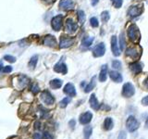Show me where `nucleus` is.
Here are the masks:
<instances>
[{"label":"nucleus","instance_id":"473e14b6","mask_svg":"<svg viewBox=\"0 0 148 139\" xmlns=\"http://www.w3.org/2000/svg\"><path fill=\"white\" fill-rule=\"evenodd\" d=\"M90 24L92 27H94V28H96V27H98L99 26V22H98V20L95 18V17H92L90 19Z\"/></svg>","mask_w":148,"mask_h":139},{"label":"nucleus","instance_id":"9d476101","mask_svg":"<svg viewBox=\"0 0 148 139\" xmlns=\"http://www.w3.org/2000/svg\"><path fill=\"white\" fill-rule=\"evenodd\" d=\"M30 79L25 75H21L17 77V86L20 90L24 89V88L29 85Z\"/></svg>","mask_w":148,"mask_h":139},{"label":"nucleus","instance_id":"f3484780","mask_svg":"<svg viewBox=\"0 0 148 139\" xmlns=\"http://www.w3.org/2000/svg\"><path fill=\"white\" fill-rule=\"evenodd\" d=\"M74 8V2L72 0H61L59 2V8L63 10H69Z\"/></svg>","mask_w":148,"mask_h":139},{"label":"nucleus","instance_id":"dca6fc26","mask_svg":"<svg viewBox=\"0 0 148 139\" xmlns=\"http://www.w3.org/2000/svg\"><path fill=\"white\" fill-rule=\"evenodd\" d=\"M92 119V113L90 112V111H86V112L82 113L80 116V123L84 125V124H88Z\"/></svg>","mask_w":148,"mask_h":139},{"label":"nucleus","instance_id":"9b49d317","mask_svg":"<svg viewBox=\"0 0 148 139\" xmlns=\"http://www.w3.org/2000/svg\"><path fill=\"white\" fill-rule=\"evenodd\" d=\"M106 53V45L104 43H100L97 45L95 47L92 49V54L95 58H99L104 56Z\"/></svg>","mask_w":148,"mask_h":139},{"label":"nucleus","instance_id":"a878e982","mask_svg":"<svg viewBox=\"0 0 148 139\" xmlns=\"http://www.w3.org/2000/svg\"><path fill=\"white\" fill-rule=\"evenodd\" d=\"M94 40H95L94 37H85V38L82 39V46H85V47H89V46L92 44Z\"/></svg>","mask_w":148,"mask_h":139},{"label":"nucleus","instance_id":"f704fd0d","mask_svg":"<svg viewBox=\"0 0 148 139\" xmlns=\"http://www.w3.org/2000/svg\"><path fill=\"white\" fill-rule=\"evenodd\" d=\"M31 92L34 95H36L37 93H39V91H40V88H39V86L37 85V83H34L32 86H31Z\"/></svg>","mask_w":148,"mask_h":139},{"label":"nucleus","instance_id":"412c9836","mask_svg":"<svg viewBox=\"0 0 148 139\" xmlns=\"http://www.w3.org/2000/svg\"><path fill=\"white\" fill-rule=\"evenodd\" d=\"M108 79V65H103L101 68V71L99 73V81L101 83H104Z\"/></svg>","mask_w":148,"mask_h":139},{"label":"nucleus","instance_id":"aec40b11","mask_svg":"<svg viewBox=\"0 0 148 139\" xmlns=\"http://www.w3.org/2000/svg\"><path fill=\"white\" fill-rule=\"evenodd\" d=\"M108 74H109V77H110L111 80L115 83H120L123 80L122 75L119 72H118L117 71H111L108 72Z\"/></svg>","mask_w":148,"mask_h":139},{"label":"nucleus","instance_id":"09e8293b","mask_svg":"<svg viewBox=\"0 0 148 139\" xmlns=\"http://www.w3.org/2000/svg\"><path fill=\"white\" fill-rule=\"evenodd\" d=\"M145 127L148 128V118L146 119V122H145Z\"/></svg>","mask_w":148,"mask_h":139},{"label":"nucleus","instance_id":"f257e3e1","mask_svg":"<svg viewBox=\"0 0 148 139\" xmlns=\"http://www.w3.org/2000/svg\"><path fill=\"white\" fill-rule=\"evenodd\" d=\"M128 37L129 39L131 40L132 43H138L141 39V34L140 31H139L138 27L132 23L129 27H128Z\"/></svg>","mask_w":148,"mask_h":139},{"label":"nucleus","instance_id":"393cba45","mask_svg":"<svg viewBox=\"0 0 148 139\" xmlns=\"http://www.w3.org/2000/svg\"><path fill=\"white\" fill-rule=\"evenodd\" d=\"M92 128L90 125H87V126L84 127L83 129V136H84V139H89L92 136Z\"/></svg>","mask_w":148,"mask_h":139},{"label":"nucleus","instance_id":"bb28decb","mask_svg":"<svg viewBox=\"0 0 148 139\" xmlns=\"http://www.w3.org/2000/svg\"><path fill=\"white\" fill-rule=\"evenodd\" d=\"M37 61H38V56H37V55L32 56V57L31 58V59H30V61H29V68L31 70H34L36 67Z\"/></svg>","mask_w":148,"mask_h":139},{"label":"nucleus","instance_id":"39448f33","mask_svg":"<svg viewBox=\"0 0 148 139\" xmlns=\"http://www.w3.org/2000/svg\"><path fill=\"white\" fill-rule=\"evenodd\" d=\"M134 94H135V88H134L132 83H124V85L122 87V96L124 97H132Z\"/></svg>","mask_w":148,"mask_h":139},{"label":"nucleus","instance_id":"79ce46f5","mask_svg":"<svg viewBox=\"0 0 148 139\" xmlns=\"http://www.w3.org/2000/svg\"><path fill=\"white\" fill-rule=\"evenodd\" d=\"M34 139H44V137L40 133H35L34 134Z\"/></svg>","mask_w":148,"mask_h":139},{"label":"nucleus","instance_id":"1a4fd4ad","mask_svg":"<svg viewBox=\"0 0 148 139\" xmlns=\"http://www.w3.org/2000/svg\"><path fill=\"white\" fill-rule=\"evenodd\" d=\"M62 20H63L62 15H57L52 19V21H51V26H52L53 30H55L56 32L60 31L62 27Z\"/></svg>","mask_w":148,"mask_h":139},{"label":"nucleus","instance_id":"c85d7f7f","mask_svg":"<svg viewBox=\"0 0 148 139\" xmlns=\"http://www.w3.org/2000/svg\"><path fill=\"white\" fill-rule=\"evenodd\" d=\"M77 14H78V21H79V22H80L81 24H83V23L85 22V20H86V16H85L84 11L79 10Z\"/></svg>","mask_w":148,"mask_h":139},{"label":"nucleus","instance_id":"58836bf2","mask_svg":"<svg viewBox=\"0 0 148 139\" xmlns=\"http://www.w3.org/2000/svg\"><path fill=\"white\" fill-rule=\"evenodd\" d=\"M2 72L4 73H9V72H12V67L11 66H6V67H4Z\"/></svg>","mask_w":148,"mask_h":139},{"label":"nucleus","instance_id":"cd10ccee","mask_svg":"<svg viewBox=\"0 0 148 139\" xmlns=\"http://www.w3.org/2000/svg\"><path fill=\"white\" fill-rule=\"evenodd\" d=\"M125 45H126V42H125L124 32H120V34H119V47H120V50H121V51L124 50Z\"/></svg>","mask_w":148,"mask_h":139},{"label":"nucleus","instance_id":"5701e85b","mask_svg":"<svg viewBox=\"0 0 148 139\" xmlns=\"http://www.w3.org/2000/svg\"><path fill=\"white\" fill-rule=\"evenodd\" d=\"M49 85L51 86V88H53V89H58L62 86L63 85V82L62 80H60V79H54V80H51Z\"/></svg>","mask_w":148,"mask_h":139},{"label":"nucleus","instance_id":"6ab92c4d","mask_svg":"<svg viewBox=\"0 0 148 139\" xmlns=\"http://www.w3.org/2000/svg\"><path fill=\"white\" fill-rule=\"evenodd\" d=\"M89 104H90L91 108L95 110H98L100 109V103H99V101L97 100L95 94L91 95L90 98H89Z\"/></svg>","mask_w":148,"mask_h":139},{"label":"nucleus","instance_id":"4be33fe9","mask_svg":"<svg viewBox=\"0 0 148 139\" xmlns=\"http://www.w3.org/2000/svg\"><path fill=\"white\" fill-rule=\"evenodd\" d=\"M114 127V122L112 118L106 117L104 120V129L106 131H110L111 129H113Z\"/></svg>","mask_w":148,"mask_h":139},{"label":"nucleus","instance_id":"c756f323","mask_svg":"<svg viewBox=\"0 0 148 139\" xmlns=\"http://www.w3.org/2000/svg\"><path fill=\"white\" fill-rule=\"evenodd\" d=\"M71 97H65V98H63L61 101H60L59 102V107H60V108H62V109H65V108H66V107L69 105V102H71Z\"/></svg>","mask_w":148,"mask_h":139},{"label":"nucleus","instance_id":"6e6552de","mask_svg":"<svg viewBox=\"0 0 148 139\" xmlns=\"http://www.w3.org/2000/svg\"><path fill=\"white\" fill-rule=\"evenodd\" d=\"M74 43H75V39L72 38V37L61 36L60 37V42H59V47L60 48H68L69 46H71Z\"/></svg>","mask_w":148,"mask_h":139},{"label":"nucleus","instance_id":"4468645a","mask_svg":"<svg viewBox=\"0 0 148 139\" xmlns=\"http://www.w3.org/2000/svg\"><path fill=\"white\" fill-rule=\"evenodd\" d=\"M111 51H112V54L115 56V57H119L120 55L119 48L118 43H117V36L116 35H113L111 37Z\"/></svg>","mask_w":148,"mask_h":139},{"label":"nucleus","instance_id":"a211bd4d","mask_svg":"<svg viewBox=\"0 0 148 139\" xmlns=\"http://www.w3.org/2000/svg\"><path fill=\"white\" fill-rule=\"evenodd\" d=\"M130 70L133 74H139L143 71V64L141 62H133L130 64Z\"/></svg>","mask_w":148,"mask_h":139},{"label":"nucleus","instance_id":"e433bc0d","mask_svg":"<svg viewBox=\"0 0 148 139\" xmlns=\"http://www.w3.org/2000/svg\"><path fill=\"white\" fill-rule=\"evenodd\" d=\"M43 137H44V139H53L54 138L53 136L49 132H45L43 134Z\"/></svg>","mask_w":148,"mask_h":139},{"label":"nucleus","instance_id":"ddd939ff","mask_svg":"<svg viewBox=\"0 0 148 139\" xmlns=\"http://www.w3.org/2000/svg\"><path fill=\"white\" fill-rule=\"evenodd\" d=\"M54 71H55L56 72H58V73L67 74V72H68L67 65L64 63L63 60H60L59 62H58V63L54 66Z\"/></svg>","mask_w":148,"mask_h":139},{"label":"nucleus","instance_id":"ea45409f","mask_svg":"<svg viewBox=\"0 0 148 139\" xmlns=\"http://www.w3.org/2000/svg\"><path fill=\"white\" fill-rule=\"evenodd\" d=\"M69 126L71 127V129H74V128H75V126H76V120H73V119L69 120Z\"/></svg>","mask_w":148,"mask_h":139},{"label":"nucleus","instance_id":"2f4dec72","mask_svg":"<svg viewBox=\"0 0 148 139\" xmlns=\"http://www.w3.org/2000/svg\"><path fill=\"white\" fill-rule=\"evenodd\" d=\"M112 68L115 70H120L121 69V62L118 59H115L112 61Z\"/></svg>","mask_w":148,"mask_h":139},{"label":"nucleus","instance_id":"de8ad7c7","mask_svg":"<svg viewBox=\"0 0 148 139\" xmlns=\"http://www.w3.org/2000/svg\"><path fill=\"white\" fill-rule=\"evenodd\" d=\"M3 69H4V67L2 66V64L0 63V72H2V71H3Z\"/></svg>","mask_w":148,"mask_h":139},{"label":"nucleus","instance_id":"c9c22d12","mask_svg":"<svg viewBox=\"0 0 148 139\" xmlns=\"http://www.w3.org/2000/svg\"><path fill=\"white\" fill-rule=\"evenodd\" d=\"M4 58L6 60H8V62H11V63H14L16 61V58L13 57V56H10V55H6L4 57Z\"/></svg>","mask_w":148,"mask_h":139},{"label":"nucleus","instance_id":"423d86ee","mask_svg":"<svg viewBox=\"0 0 148 139\" xmlns=\"http://www.w3.org/2000/svg\"><path fill=\"white\" fill-rule=\"evenodd\" d=\"M143 11V7L142 5H135V6H132L128 10V15L131 18L139 17Z\"/></svg>","mask_w":148,"mask_h":139},{"label":"nucleus","instance_id":"7c9ffc66","mask_svg":"<svg viewBox=\"0 0 148 139\" xmlns=\"http://www.w3.org/2000/svg\"><path fill=\"white\" fill-rule=\"evenodd\" d=\"M101 19H102V21L103 22H108L110 19V15H109V12L108 11H103L101 13Z\"/></svg>","mask_w":148,"mask_h":139},{"label":"nucleus","instance_id":"0eeeda50","mask_svg":"<svg viewBox=\"0 0 148 139\" xmlns=\"http://www.w3.org/2000/svg\"><path fill=\"white\" fill-rule=\"evenodd\" d=\"M78 29L77 23L74 21L72 19H67L66 22H65V30L69 34H72L74 32H76Z\"/></svg>","mask_w":148,"mask_h":139},{"label":"nucleus","instance_id":"c03bdc74","mask_svg":"<svg viewBox=\"0 0 148 139\" xmlns=\"http://www.w3.org/2000/svg\"><path fill=\"white\" fill-rule=\"evenodd\" d=\"M43 2H45V4H47V5H50V4H53L56 2V0H42Z\"/></svg>","mask_w":148,"mask_h":139},{"label":"nucleus","instance_id":"f03ea898","mask_svg":"<svg viewBox=\"0 0 148 139\" xmlns=\"http://www.w3.org/2000/svg\"><path fill=\"white\" fill-rule=\"evenodd\" d=\"M140 126V123L134 116H129L126 120V127L129 132H135Z\"/></svg>","mask_w":148,"mask_h":139},{"label":"nucleus","instance_id":"b1692460","mask_svg":"<svg viewBox=\"0 0 148 139\" xmlns=\"http://www.w3.org/2000/svg\"><path fill=\"white\" fill-rule=\"evenodd\" d=\"M95 85H96V76H94V77L92 78L91 82L85 86V88H84V92H85V93H89V92H91V91L95 87Z\"/></svg>","mask_w":148,"mask_h":139},{"label":"nucleus","instance_id":"2eb2a0df","mask_svg":"<svg viewBox=\"0 0 148 139\" xmlns=\"http://www.w3.org/2000/svg\"><path fill=\"white\" fill-rule=\"evenodd\" d=\"M43 44L46 46H49V47H56V45H57V40H56L55 36L48 34L45 36Z\"/></svg>","mask_w":148,"mask_h":139},{"label":"nucleus","instance_id":"20e7f679","mask_svg":"<svg viewBox=\"0 0 148 139\" xmlns=\"http://www.w3.org/2000/svg\"><path fill=\"white\" fill-rule=\"evenodd\" d=\"M40 97H41V100L43 101L45 105H47V106H51V105H53L55 103L54 96L47 90H45V91L42 92L41 95H40Z\"/></svg>","mask_w":148,"mask_h":139},{"label":"nucleus","instance_id":"72a5a7b5","mask_svg":"<svg viewBox=\"0 0 148 139\" xmlns=\"http://www.w3.org/2000/svg\"><path fill=\"white\" fill-rule=\"evenodd\" d=\"M111 2H112L115 8H119L120 7L122 6L123 0H111Z\"/></svg>","mask_w":148,"mask_h":139},{"label":"nucleus","instance_id":"f8f14e48","mask_svg":"<svg viewBox=\"0 0 148 139\" xmlns=\"http://www.w3.org/2000/svg\"><path fill=\"white\" fill-rule=\"evenodd\" d=\"M64 93L66 94L67 96H69V97H74L76 96V89H75V86H74L72 83H68L66 85L64 86V89H63Z\"/></svg>","mask_w":148,"mask_h":139},{"label":"nucleus","instance_id":"a19ab883","mask_svg":"<svg viewBox=\"0 0 148 139\" xmlns=\"http://www.w3.org/2000/svg\"><path fill=\"white\" fill-rule=\"evenodd\" d=\"M142 104L143 106H148V96H145L142 99Z\"/></svg>","mask_w":148,"mask_h":139},{"label":"nucleus","instance_id":"4c0bfd02","mask_svg":"<svg viewBox=\"0 0 148 139\" xmlns=\"http://www.w3.org/2000/svg\"><path fill=\"white\" fill-rule=\"evenodd\" d=\"M126 138H127V133H125L124 131H121L119 133L118 139H126Z\"/></svg>","mask_w":148,"mask_h":139},{"label":"nucleus","instance_id":"49530a36","mask_svg":"<svg viewBox=\"0 0 148 139\" xmlns=\"http://www.w3.org/2000/svg\"><path fill=\"white\" fill-rule=\"evenodd\" d=\"M98 2H99V0H92V6H95Z\"/></svg>","mask_w":148,"mask_h":139},{"label":"nucleus","instance_id":"a18cd8bd","mask_svg":"<svg viewBox=\"0 0 148 139\" xmlns=\"http://www.w3.org/2000/svg\"><path fill=\"white\" fill-rule=\"evenodd\" d=\"M143 86H145V88H146V90H148V77L143 81Z\"/></svg>","mask_w":148,"mask_h":139},{"label":"nucleus","instance_id":"37998d69","mask_svg":"<svg viewBox=\"0 0 148 139\" xmlns=\"http://www.w3.org/2000/svg\"><path fill=\"white\" fill-rule=\"evenodd\" d=\"M34 129L35 130H40L41 129V122H35V123H34Z\"/></svg>","mask_w":148,"mask_h":139},{"label":"nucleus","instance_id":"7ed1b4c3","mask_svg":"<svg viewBox=\"0 0 148 139\" xmlns=\"http://www.w3.org/2000/svg\"><path fill=\"white\" fill-rule=\"evenodd\" d=\"M126 55L133 59H138L142 55V49L140 46H130L126 49Z\"/></svg>","mask_w":148,"mask_h":139}]
</instances>
